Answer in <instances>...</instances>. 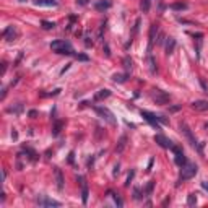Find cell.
<instances>
[{"label":"cell","mask_w":208,"mask_h":208,"mask_svg":"<svg viewBox=\"0 0 208 208\" xmlns=\"http://www.w3.org/2000/svg\"><path fill=\"white\" fill-rule=\"evenodd\" d=\"M198 81H200V85H202V90H203V93H206V94H208V85H206L205 78H202V77H200V78H198Z\"/></svg>","instance_id":"36"},{"label":"cell","mask_w":208,"mask_h":208,"mask_svg":"<svg viewBox=\"0 0 208 208\" xmlns=\"http://www.w3.org/2000/svg\"><path fill=\"white\" fill-rule=\"evenodd\" d=\"M198 173V166L195 164V163H190V161H187L185 164L182 166V171H181V177H179V182H177V185L181 182L184 181H189V179H192L195 174Z\"/></svg>","instance_id":"2"},{"label":"cell","mask_w":208,"mask_h":208,"mask_svg":"<svg viewBox=\"0 0 208 208\" xmlns=\"http://www.w3.org/2000/svg\"><path fill=\"white\" fill-rule=\"evenodd\" d=\"M5 72H7V62H3L2 63V75H5Z\"/></svg>","instance_id":"51"},{"label":"cell","mask_w":208,"mask_h":208,"mask_svg":"<svg viewBox=\"0 0 208 208\" xmlns=\"http://www.w3.org/2000/svg\"><path fill=\"white\" fill-rule=\"evenodd\" d=\"M111 96V90H107V88H104V90H99L98 93L94 94V101H102V99L109 98Z\"/></svg>","instance_id":"18"},{"label":"cell","mask_w":208,"mask_h":208,"mask_svg":"<svg viewBox=\"0 0 208 208\" xmlns=\"http://www.w3.org/2000/svg\"><path fill=\"white\" fill-rule=\"evenodd\" d=\"M17 36H18V31H17V28H15V26L5 28V29H3V33H2V38L7 39L8 42L15 41V39H17Z\"/></svg>","instance_id":"11"},{"label":"cell","mask_w":208,"mask_h":208,"mask_svg":"<svg viewBox=\"0 0 208 208\" xmlns=\"http://www.w3.org/2000/svg\"><path fill=\"white\" fill-rule=\"evenodd\" d=\"M62 127H63V121H55L54 127H52V135H54V137H59V133L62 132Z\"/></svg>","instance_id":"22"},{"label":"cell","mask_w":208,"mask_h":208,"mask_svg":"<svg viewBox=\"0 0 208 208\" xmlns=\"http://www.w3.org/2000/svg\"><path fill=\"white\" fill-rule=\"evenodd\" d=\"M189 8V5H187L185 2H176L171 5V10H174V11H182V10H187Z\"/></svg>","instance_id":"23"},{"label":"cell","mask_w":208,"mask_h":208,"mask_svg":"<svg viewBox=\"0 0 208 208\" xmlns=\"http://www.w3.org/2000/svg\"><path fill=\"white\" fill-rule=\"evenodd\" d=\"M67 161H69V164H73V163H75V153H73V151H70V153H69V159H67Z\"/></svg>","instance_id":"39"},{"label":"cell","mask_w":208,"mask_h":208,"mask_svg":"<svg viewBox=\"0 0 208 208\" xmlns=\"http://www.w3.org/2000/svg\"><path fill=\"white\" fill-rule=\"evenodd\" d=\"M11 138H13V140H17V138H18V133H17V132H15V130L11 132Z\"/></svg>","instance_id":"54"},{"label":"cell","mask_w":208,"mask_h":208,"mask_svg":"<svg viewBox=\"0 0 208 208\" xmlns=\"http://www.w3.org/2000/svg\"><path fill=\"white\" fill-rule=\"evenodd\" d=\"M50 49L57 54H63V55H72L73 54V47L69 41H63V39H57V41L50 42Z\"/></svg>","instance_id":"1"},{"label":"cell","mask_w":208,"mask_h":208,"mask_svg":"<svg viewBox=\"0 0 208 208\" xmlns=\"http://www.w3.org/2000/svg\"><path fill=\"white\" fill-rule=\"evenodd\" d=\"M192 109L195 111H208V101L206 99H198L192 102Z\"/></svg>","instance_id":"14"},{"label":"cell","mask_w":208,"mask_h":208,"mask_svg":"<svg viewBox=\"0 0 208 208\" xmlns=\"http://www.w3.org/2000/svg\"><path fill=\"white\" fill-rule=\"evenodd\" d=\"M171 150H173V153H174V163L177 166H184L187 163V158L185 156H184V151H182V148L181 146H177V145H173V148H171Z\"/></svg>","instance_id":"5"},{"label":"cell","mask_w":208,"mask_h":208,"mask_svg":"<svg viewBox=\"0 0 208 208\" xmlns=\"http://www.w3.org/2000/svg\"><path fill=\"white\" fill-rule=\"evenodd\" d=\"M140 8L143 13H148L151 8V0H140Z\"/></svg>","instance_id":"25"},{"label":"cell","mask_w":208,"mask_h":208,"mask_svg":"<svg viewBox=\"0 0 208 208\" xmlns=\"http://www.w3.org/2000/svg\"><path fill=\"white\" fill-rule=\"evenodd\" d=\"M83 39H85V46H86V47H91V46H93V34H91L90 31H86V33H85Z\"/></svg>","instance_id":"27"},{"label":"cell","mask_w":208,"mask_h":208,"mask_svg":"<svg viewBox=\"0 0 208 208\" xmlns=\"http://www.w3.org/2000/svg\"><path fill=\"white\" fill-rule=\"evenodd\" d=\"M28 115H29V117H33V119H34V117H36V115H38V111H34V109H31V111H29V112H28Z\"/></svg>","instance_id":"46"},{"label":"cell","mask_w":208,"mask_h":208,"mask_svg":"<svg viewBox=\"0 0 208 208\" xmlns=\"http://www.w3.org/2000/svg\"><path fill=\"white\" fill-rule=\"evenodd\" d=\"M140 115H142L148 124H151L156 130H161V127H159V121H158V115H156V114L150 112V111H140Z\"/></svg>","instance_id":"4"},{"label":"cell","mask_w":208,"mask_h":208,"mask_svg":"<svg viewBox=\"0 0 208 208\" xmlns=\"http://www.w3.org/2000/svg\"><path fill=\"white\" fill-rule=\"evenodd\" d=\"M158 121H159V124H164V125L169 124V119H166L164 115H158Z\"/></svg>","instance_id":"40"},{"label":"cell","mask_w":208,"mask_h":208,"mask_svg":"<svg viewBox=\"0 0 208 208\" xmlns=\"http://www.w3.org/2000/svg\"><path fill=\"white\" fill-rule=\"evenodd\" d=\"M122 63H124V69H125V72L129 73V72L132 70V59L130 57H124Z\"/></svg>","instance_id":"30"},{"label":"cell","mask_w":208,"mask_h":208,"mask_svg":"<svg viewBox=\"0 0 208 208\" xmlns=\"http://www.w3.org/2000/svg\"><path fill=\"white\" fill-rule=\"evenodd\" d=\"M21 59H23V52H20V54H18V59L15 60V67H17L18 63H20V60H21Z\"/></svg>","instance_id":"47"},{"label":"cell","mask_w":208,"mask_h":208,"mask_svg":"<svg viewBox=\"0 0 208 208\" xmlns=\"http://www.w3.org/2000/svg\"><path fill=\"white\" fill-rule=\"evenodd\" d=\"M93 109L96 111V114L99 115V117L101 119H104V121H106L107 124H109V125H117V121H115V115L111 112L109 109H107V107H102V106H94Z\"/></svg>","instance_id":"3"},{"label":"cell","mask_w":208,"mask_h":208,"mask_svg":"<svg viewBox=\"0 0 208 208\" xmlns=\"http://www.w3.org/2000/svg\"><path fill=\"white\" fill-rule=\"evenodd\" d=\"M90 3V0H77V5H81V7H85Z\"/></svg>","instance_id":"44"},{"label":"cell","mask_w":208,"mask_h":208,"mask_svg":"<svg viewBox=\"0 0 208 208\" xmlns=\"http://www.w3.org/2000/svg\"><path fill=\"white\" fill-rule=\"evenodd\" d=\"M127 146V135H122L121 140L117 142V146H115V153H122Z\"/></svg>","instance_id":"20"},{"label":"cell","mask_w":208,"mask_h":208,"mask_svg":"<svg viewBox=\"0 0 208 208\" xmlns=\"http://www.w3.org/2000/svg\"><path fill=\"white\" fill-rule=\"evenodd\" d=\"M5 96H7V86H3L2 88V94H0V99L3 101V99H5Z\"/></svg>","instance_id":"45"},{"label":"cell","mask_w":208,"mask_h":208,"mask_svg":"<svg viewBox=\"0 0 208 208\" xmlns=\"http://www.w3.org/2000/svg\"><path fill=\"white\" fill-rule=\"evenodd\" d=\"M75 59L80 60V62H88V60H90V57H88L86 54H77V55H75Z\"/></svg>","instance_id":"35"},{"label":"cell","mask_w":208,"mask_h":208,"mask_svg":"<svg viewBox=\"0 0 208 208\" xmlns=\"http://www.w3.org/2000/svg\"><path fill=\"white\" fill-rule=\"evenodd\" d=\"M179 129H181V132H182L184 135H185V138L189 140V143H190L192 146H194V148H197V146H198V143H197V140H195V137H194V133H192L190 127L187 125L185 122H182L181 125H179Z\"/></svg>","instance_id":"7"},{"label":"cell","mask_w":208,"mask_h":208,"mask_svg":"<svg viewBox=\"0 0 208 208\" xmlns=\"http://www.w3.org/2000/svg\"><path fill=\"white\" fill-rule=\"evenodd\" d=\"M18 2H21V3H23V2H26V0H18Z\"/></svg>","instance_id":"57"},{"label":"cell","mask_w":208,"mask_h":208,"mask_svg":"<svg viewBox=\"0 0 208 208\" xmlns=\"http://www.w3.org/2000/svg\"><path fill=\"white\" fill-rule=\"evenodd\" d=\"M77 181H80V185H81V202H83V205H86V203H88V197H90V189H88V184H86V181L81 177V176H78Z\"/></svg>","instance_id":"10"},{"label":"cell","mask_w":208,"mask_h":208,"mask_svg":"<svg viewBox=\"0 0 208 208\" xmlns=\"http://www.w3.org/2000/svg\"><path fill=\"white\" fill-rule=\"evenodd\" d=\"M111 0H98V2L94 3V7H96V10H99V11H104V10H109L111 8Z\"/></svg>","instance_id":"17"},{"label":"cell","mask_w":208,"mask_h":208,"mask_svg":"<svg viewBox=\"0 0 208 208\" xmlns=\"http://www.w3.org/2000/svg\"><path fill=\"white\" fill-rule=\"evenodd\" d=\"M133 177H135V169H132L130 173H129V176H127V181H125V187H129V185H130V182L133 181Z\"/></svg>","instance_id":"34"},{"label":"cell","mask_w":208,"mask_h":208,"mask_svg":"<svg viewBox=\"0 0 208 208\" xmlns=\"http://www.w3.org/2000/svg\"><path fill=\"white\" fill-rule=\"evenodd\" d=\"M153 163H154V158H150V161H148V167H146V173H150L151 167H153Z\"/></svg>","instance_id":"41"},{"label":"cell","mask_w":208,"mask_h":208,"mask_svg":"<svg viewBox=\"0 0 208 208\" xmlns=\"http://www.w3.org/2000/svg\"><path fill=\"white\" fill-rule=\"evenodd\" d=\"M107 194H111V195H112V197H114V202H115V205H117L119 208H121V206H124V202H122V198L121 197H119V195L117 194H114V192H107Z\"/></svg>","instance_id":"32"},{"label":"cell","mask_w":208,"mask_h":208,"mask_svg":"<svg viewBox=\"0 0 208 208\" xmlns=\"http://www.w3.org/2000/svg\"><path fill=\"white\" fill-rule=\"evenodd\" d=\"M164 46H166V55H171V54H174L177 42H176V39H174V38H166Z\"/></svg>","instance_id":"13"},{"label":"cell","mask_w":208,"mask_h":208,"mask_svg":"<svg viewBox=\"0 0 208 208\" xmlns=\"http://www.w3.org/2000/svg\"><path fill=\"white\" fill-rule=\"evenodd\" d=\"M21 111H23V104H21V102H18L17 106L8 107V109H7V112H10V114H11V112H13V114H20Z\"/></svg>","instance_id":"26"},{"label":"cell","mask_w":208,"mask_h":208,"mask_svg":"<svg viewBox=\"0 0 208 208\" xmlns=\"http://www.w3.org/2000/svg\"><path fill=\"white\" fill-rule=\"evenodd\" d=\"M140 23H142V20H140V18H137V20H135V26H133V36H135V34L138 33V28H140Z\"/></svg>","instance_id":"38"},{"label":"cell","mask_w":208,"mask_h":208,"mask_svg":"<svg viewBox=\"0 0 208 208\" xmlns=\"http://www.w3.org/2000/svg\"><path fill=\"white\" fill-rule=\"evenodd\" d=\"M54 176H55V182H57V189L62 190L63 189V174L59 167H54Z\"/></svg>","instance_id":"15"},{"label":"cell","mask_w":208,"mask_h":208,"mask_svg":"<svg viewBox=\"0 0 208 208\" xmlns=\"http://www.w3.org/2000/svg\"><path fill=\"white\" fill-rule=\"evenodd\" d=\"M93 161H94V158H93V156H91V158H90V159H88V166H90V167H91V166H93Z\"/></svg>","instance_id":"53"},{"label":"cell","mask_w":208,"mask_h":208,"mask_svg":"<svg viewBox=\"0 0 208 208\" xmlns=\"http://www.w3.org/2000/svg\"><path fill=\"white\" fill-rule=\"evenodd\" d=\"M36 7H57V0H33Z\"/></svg>","instance_id":"16"},{"label":"cell","mask_w":208,"mask_h":208,"mask_svg":"<svg viewBox=\"0 0 208 208\" xmlns=\"http://www.w3.org/2000/svg\"><path fill=\"white\" fill-rule=\"evenodd\" d=\"M104 29H106V21L101 23V26H99V33H98V39L99 41H104L102 36H104Z\"/></svg>","instance_id":"33"},{"label":"cell","mask_w":208,"mask_h":208,"mask_svg":"<svg viewBox=\"0 0 208 208\" xmlns=\"http://www.w3.org/2000/svg\"><path fill=\"white\" fill-rule=\"evenodd\" d=\"M192 36H194V38H197V39H202V38H203V34H202V33H194Z\"/></svg>","instance_id":"52"},{"label":"cell","mask_w":208,"mask_h":208,"mask_svg":"<svg viewBox=\"0 0 208 208\" xmlns=\"http://www.w3.org/2000/svg\"><path fill=\"white\" fill-rule=\"evenodd\" d=\"M205 129H206V130H208V122H206V124H205Z\"/></svg>","instance_id":"56"},{"label":"cell","mask_w":208,"mask_h":208,"mask_svg":"<svg viewBox=\"0 0 208 208\" xmlns=\"http://www.w3.org/2000/svg\"><path fill=\"white\" fill-rule=\"evenodd\" d=\"M119 173H121V166H119V164H115V167H114V173H112V174H114V176H117Z\"/></svg>","instance_id":"48"},{"label":"cell","mask_w":208,"mask_h":208,"mask_svg":"<svg viewBox=\"0 0 208 208\" xmlns=\"http://www.w3.org/2000/svg\"><path fill=\"white\" fill-rule=\"evenodd\" d=\"M158 25L153 23L150 26V33H148V52L146 54H151V49H153V44H154V39H156V34H158Z\"/></svg>","instance_id":"8"},{"label":"cell","mask_w":208,"mask_h":208,"mask_svg":"<svg viewBox=\"0 0 208 208\" xmlns=\"http://www.w3.org/2000/svg\"><path fill=\"white\" fill-rule=\"evenodd\" d=\"M69 69H70V65H65V69H62V72H60V75H63V73H65L67 70H69Z\"/></svg>","instance_id":"55"},{"label":"cell","mask_w":208,"mask_h":208,"mask_svg":"<svg viewBox=\"0 0 208 208\" xmlns=\"http://www.w3.org/2000/svg\"><path fill=\"white\" fill-rule=\"evenodd\" d=\"M179 109H181V106H173V107H171L169 111H171V112H177Z\"/></svg>","instance_id":"49"},{"label":"cell","mask_w":208,"mask_h":208,"mask_svg":"<svg viewBox=\"0 0 208 208\" xmlns=\"http://www.w3.org/2000/svg\"><path fill=\"white\" fill-rule=\"evenodd\" d=\"M202 189H205V190L208 192V181H203V182H202Z\"/></svg>","instance_id":"50"},{"label":"cell","mask_w":208,"mask_h":208,"mask_svg":"<svg viewBox=\"0 0 208 208\" xmlns=\"http://www.w3.org/2000/svg\"><path fill=\"white\" fill-rule=\"evenodd\" d=\"M148 63H150V70H151V73H156V72H158V63H156L154 57H153V54H148Z\"/></svg>","instance_id":"24"},{"label":"cell","mask_w":208,"mask_h":208,"mask_svg":"<svg viewBox=\"0 0 208 208\" xmlns=\"http://www.w3.org/2000/svg\"><path fill=\"white\" fill-rule=\"evenodd\" d=\"M36 203H38L39 206H60L62 203L57 202V200L54 198H49L47 195H39V197H36Z\"/></svg>","instance_id":"6"},{"label":"cell","mask_w":208,"mask_h":208,"mask_svg":"<svg viewBox=\"0 0 208 208\" xmlns=\"http://www.w3.org/2000/svg\"><path fill=\"white\" fill-rule=\"evenodd\" d=\"M41 28L42 29H54L55 23L54 21H46V20H44V21H41Z\"/></svg>","instance_id":"31"},{"label":"cell","mask_w":208,"mask_h":208,"mask_svg":"<svg viewBox=\"0 0 208 208\" xmlns=\"http://www.w3.org/2000/svg\"><path fill=\"white\" fill-rule=\"evenodd\" d=\"M127 78H129V73H127V72L125 73H114L112 75V80L115 83H125Z\"/></svg>","instance_id":"21"},{"label":"cell","mask_w":208,"mask_h":208,"mask_svg":"<svg viewBox=\"0 0 208 208\" xmlns=\"http://www.w3.org/2000/svg\"><path fill=\"white\" fill-rule=\"evenodd\" d=\"M153 99H154V102L156 104H167L169 102V99H171V96L164 93V91H161V90H154V93H153Z\"/></svg>","instance_id":"9"},{"label":"cell","mask_w":208,"mask_h":208,"mask_svg":"<svg viewBox=\"0 0 208 208\" xmlns=\"http://www.w3.org/2000/svg\"><path fill=\"white\" fill-rule=\"evenodd\" d=\"M153 189H154V181H150L146 184V187H145V195H146V197H151Z\"/></svg>","instance_id":"29"},{"label":"cell","mask_w":208,"mask_h":208,"mask_svg":"<svg viewBox=\"0 0 208 208\" xmlns=\"http://www.w3.org/2000/svg\"><path fill=\"white\" fill-rule=\"evenodd\" d=\"M104 54H106V57H111V49L107 44H104Z\"/></svg>","instance_id":"43"},{"label":"cell","mask_w":208,"mask_h":208,"mask_svg":"<svg viewBox=\"0 0 208 208\" xmlns=\"http://www.w3.org/2000/svg\"><path fill=\"white\" fill-rule=\"evenodd\" d=\"M154 142L158 143V145L161 146V148H169V150H171V148H173V145H174V143L171 142L169 138H166L164 135H161V133L154 135Z\"/></svg>","instance_id":"12"},{"label":"cell","mask_w":208,"mask_h":208,"mask_svg":"<svg viewBox=\"0 0 208 208\" xmlns=\"http://www.w3.org/2000/svg\"><path fill=\"white\" fill-rule=\"evenodd\" d=\"M187 205H189V206H195V205H197V194H189V195H187Z\"/></svg>","instance_id":"28"},{"label":"cell","mask_w":208,"mask_h":208,"mask_svg":"<svg viewBox=\"0 0 208 208\" xmlns=\"http://www.w3.org/2000/svg\"><path fill=\"white\" fill-rule=\"evenodd\" d=\"M133 198H135V200H140V198H142V192H140L138 187H135V189H133Z\"/></svg>","instance_id":"37"},{"label":"cell","mask_w":208,"mask_h":208,"mask_svg":"<svg viewBox=\"0 0 208 208\" xmlns=\"http://www.w3.org/2000/svg\"><path fill=\"white\" fill-rule=\"evenodd\" d=\"M23 151H25V154L28 156V159H29V161H36V159H38V153H36L33 148L23 146Z\"/></svg>","instance_id":"19"},{"label":"cell","mask_w":208,"mask_h":208,"mask_svg":"<svg viewBox=\"0 0 208 208\" xmlns=\"http://www.w3.org/2000/svg\"><path fill=\"white\" fill-rule=\"evenodd\" d=\"M164 39H166V36L163 34V33H159V36H158V41H156V42H158V44H163V42H164Z\"/></svg>","instance_id":"42"}]
</instances>
